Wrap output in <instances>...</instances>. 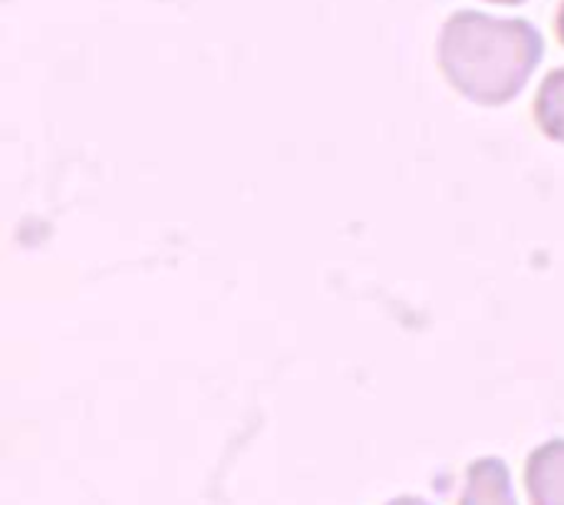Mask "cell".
I'll return each instance as SVG.
<instances>
[{"mask_svg":"<svg viewBox=\"0 0 564 505\" xmlns=\"http://www.w3.org/2000/svg\"><path fill=\"white\" fill-rule=\"evenodd\" d=\"M558 36H562V43H564V3H562V13H558Z\"/></svg>","mask_w":564,"mask_h":505,"instance_id":"obj_6","label":"cell"},{"mask_svg":"<svg viewBox=\"0 0 564 505\" xmlns=\"http://www.w3.org/2000/svg\"><path fill=\"white\" fill-rule=\"evenodd\" d=\"M525 490L532 505H564V440L542 443L525 460Z\"/></svg>","mask_w":564,"mask_h":505,"instance_id":"obj_2","label":"cell"},{"mask_svg":"<svg viewBox=\"0 0 564 505\" xmlns=\"http://www.w3.org/2000/svg\"><path fill=\"white\" fill-rule=\"evenodd\" d=\"M496 3H522V0H496Z\"/></svg>","mask_w":564,"mask_h":505,"instance_id":"obj_7","label":"cell"},{"mask_svg":"<svg viewBox=\"0 0 564 505\" xmlns=\"http://www.w3.org/2000/svg\"><path fill=\"white\" fill-rule=\"evenodd\" d=\"M443 73L476 103L512 99L542 60V36L525 20L456 13L440 43Z\"/></svg>","mask_w":564,"mask_h":505,"instance_id":"obj_1","label":"cell"},{"mask_svg":"<svg viewBox=\"0 0 564 505\" xmlns=\"http://www.w3.org/2000/svg\"><path fill=\"white\" fill-rule=\"evenodd\" d=\"M535 116H539V126L552 136L564 142V69H555L542 89H539V103H535Z\"/></svg>","mask_w":564,"mask_h":505,"instance_id":"obj_4","label":"cell"},{"mask_svg":"<svg viewBox=\"0 0 564 505\" xmlns=\"http://www.w3.org/2000/svg\"><path fill=\"white\" fill-rule=\"evenodd\" d=\"M459 505H519L512 490V473L502 460H476L466 470V486Z\"/></svg>","mask_w":564,"mask_h":505,"instance_id":"obj_3","label":"cell"},{"mask_svg":"<svg viewBox=\"0 0 564 505\" xmlns=\"http://www.w3.org/2000/svg\"><path fill=\"white\" fill-rule=\"evenodd\" d=\"M387 505H430V503H423V499H416V496H400V499H393V503H387Z\"/></svg>","mask_w":564,"mask_h":505,"instance_id":"obj_5","label":"cell"}]
</instances>
